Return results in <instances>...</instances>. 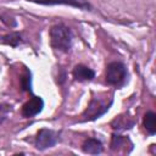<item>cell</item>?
<instances>
[{"label":"cell","mask_w":156,"mask_h":156,"mask_svg":"<svg viewBox=\"0 0 156 156\" xmlns=\"http://www.w3.org/2000/svg\"><path fill=\"white\" fill-rule=\"evenodd\" d=\"M10 112H11V106L9 104L1 102L0 104V124L4 123V121L7 118V116H9Z\"/></svg>","instance_id":"cell-14"},{"label":"cell","mask_w":156,"mask_h":156,"mask_svg":"<svg viewBox=\"0 0 156 156\" xmlns=\"http://www.w3.org/2000/svg\"><path fill=\"white\" fill-rule=\"evenodd\" d=\"M143 126L146 129V132L151 135H154L156 133V115L152 111H147L144 115V119H143Z\"/></svg>","instance_id":"cell-9"},{"label":"cell","mask_w":156,"mask_h":156,"mask_svg":"<svg viewBox=\"0 0 156 156\" xmlns=\"http://www.w3.org/2000/svg\"><path fill=\"white\" fill-rule=\"evenodd\" d=\"M2 41L7 45L17 46L22 40H21V35L18 33H10V34H6L2 37Z\"/></svg>","instance_id":"cell-12"},{"label":"cell","mask_w":156,"mask_h":156,"mask_svg":"<svg viewBox=\"0 0 156 156\" xmlns=\"http://www.w3.org/2000/svg\"><path fill=\"white\" fill-rule=\"evenodd\" d=\"M44 107V100L40 96H33L29 99L22 107V116L26 118H30L37 116L38 113L41 112Z\"/></svg>","instance_id":"cell-6"},{"label":"cell","mask_w":156,"mask_h":156,"mask_svg":"<svg viewBox=\"0 0 156 156\" xmlns=\"http://www.w3.org/2000/svg\"><path fill=\"white\" fill-rule=\"evenodd\" d=\"M128 141H129L128 138L119 135V134H113L112 139H111V149L112 150H119L122 146H126Z\"/></svg>","instance_id":"cell-11"},{"label":"cell","mask_w":156,"mask_h":156,"mask_svg":"<svg viewBox=\"0 0 156 156\" xmlns=\"http://www.w3.org/2000/svg\"><path fill=\"white\" fill-rule=\"evenodd\" d=\"M134 124L133 121H129L128 117H117L113 119L112 122V128L113 129H127V128H132Z\"/></svg>","instance_id":"cell-10"},{"label":"cell","mask_w":156,"mask_h":156,"mask_svg":"<svg viewBox=\"0 0 156 156\" xmlns=\"http://www.w3.org/2000/svg\"><path fill=\"white\" fill-rule=\"evenodd\" d=\"M40 5H68L83 11L91 10V5L88 0H30Z\"/></svg>","instance_id":"cell-5"},{"label":"cell","mask_w":156,"mask_h":156,"mask_svg":"<svg viewBox=\"0 0 156 156\" xmlns=\"http://www.w3.org/2000/svg\"><path fill=\"white\" fill-rule=\"evenodd\" d=\"M106 82L110 85H116L119 87L126 82L127 78V68L122 62L113 61L110 62L106 67Z\"/></svg>","instance_id":"cell-3"},{"label":"cell","mask_w":156,"mask_h":156,"mask_svg":"<svg viewBox=\"0 0 156 156\" xmlns=\"http://www.w3.org/2000/svg\"><path fill=\"white\" fill-rule=\"evenodd\" d=\"M112 104V98H100V96H95L91 99V101L89 102L87 110L83 113V117L85 119L89 121H94L99 117H101L104 113H106L110 108Z\"/></svg>","instance_id":"cell-2"},{"label":"cell","mask_w":156,"mask_h":156,"mask_svg":"<svg viewBox=\"0 0 156 156\" xmlns=\"http://www.w3.org/2000/svg\"><path fill=\"white\" fill-rule=\"evenodd\" d=\"M82 149L85 154H90V155H99L102 152V143L95 138H88L87 140H84Z\"/></svg>","instance_id":"cell-8"},{"label":"cell","mask_w":156,"mask_h":156,"mask_svg":"<svg viewBox=\"0 0 156 156\" xmlns=\"http://www.w3.org/2000/svg\"><path fill=\"white\" fill-rule=\"evenodd\" d=\"M57 141H58V135L56 132L43 128L38 132L35 136V147L38 150H45V149L55 146Z\"/></svg>","instance_id":"cell-4"},{"label":"cell","mask_w":156,"mask_h":156,"mask_svg":"<svg viewBox=\"0 0 156 156\" xmlns=\"http://www.w3.org/2000/svg\"><path fill=\"white\" fill-rule=\"evenodd\" d=\"M50 44L55 50L67 52L72 46V32L71 29L60 23L50 28Z\"/></svg>","instance_id":"cell-1"},{"label":"cell","mask_w":156,"mask_h":156,"mask_svg":"<svg viewBox=\"0 0 156 156\" xmlns=\"http://www.w3.org/2000/svg\"><path fill=\"white\" fill-rule=\"evenodd\" d=\"M21 87H22V89H23V90H26V91L30 90V87H32L30 72H28V71H26V72H24V74H23V76H22V78H21Z\"/></svg>","instance_id":"cell-13"},{"label":"cell","mask_w":156,"mask_h":156,"mask_svg":"<svg viewBox=\"0 0 156 156\" xmlns=\"http://www.w3.org/2000/svg\"><path fill=\"white\" fill-rule=\"evenodd\" d=\"M72 73H73V78L78 82L91 80L95 77V72L84 65H76Z\"/></svg>","instance_id":"cell-7"}]
</instances>
